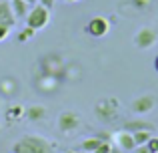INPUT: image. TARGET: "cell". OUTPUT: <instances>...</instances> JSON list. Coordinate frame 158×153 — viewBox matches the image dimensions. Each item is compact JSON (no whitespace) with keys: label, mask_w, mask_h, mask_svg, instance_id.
<instances>
[{"label":"cell","mask_w":158,"mask_h":153,"mask_svg":"<svg viewBox=\"0 0 158 153\" xmlns=\"http://www.w3.org/2000/svg\"><path fill=\"white\" fill-rule=\"evenodd\" d=\"M12 151L14 153H56V145H54V141L42 137V135L28 133L18 137L12 143Z\"/></svg>","instance_id":"cell-1"},{"label":"cell","mask_w":158,"mask_h":153,"mask_svg":"<svg viewBox=\"0 0 158 153\" xmlns=\"http://www.w3.org/2000/svg\"><path fill=\"white\" fill-rule=\"evenodd\" d=\"M94 113H96L98 121L102 123H112L118 119L120 115V101L116 97H102L94 105Z\"/></svg>","instance_id":"cell-2"},{"label":"cell","mask_w":158,"mask_h":153,"mask_svg":"<svg viewBox=\"0 0 158 153\" xmlns=\"http://www.w3.org/2000/svg\"><path fill=\"white\" fill-rule=\"evenodd\" d=\"M24 22H26V26L34 28V30H40L50 22V10L46 6H42V4H34V6H30Z\"/></svg>","instance_id":"cell-3"},{"label":"cell","mask_w":158,"mask_h":153,"mask_svg":"<svg viewBox=\"0 0 158 153\" xmlns=\"http://www.w3.org/2000/svg\"><path fill=\"white\" fill-rule=\"evenodd\" d=\"M132 43H134V47L140 48V51H148V48H152L158 43V32L152 26H142L134 32Z\"/></svg>","instance_id":"cell-4"},{"label":"cell","mask_w":158,"mask_h":153,"mask_svg":"<svg viewBox=\"0 0 158 153\" xmlns=\"http://www.w3.org/2000/svg\"><path fill=\"white\" fill-rule=\"evenodd\" d=\"M80 123H82V119H80V115L76 113V111H62L60 115H58V119H56V125H58V129L62 131L64 135H70V133H74V131L80 127Z\"/></svg>","instance_id":"cell-5"},{"label":"cell","mask_w":158,"mask_h":153,"mask_svg":"<svg viewBox=\"0 0 158 153\" xmlns=\"http://www.w3.org/2000/svg\"><path fill=\"white\" fill-rule=\"evenodd\" d=\"M156 95L152 93H144V95H138L134 101L130 103V109L134 115H148L150 111H154L156 107Z\"/></svg>","instance_id":"cell-6"},{"label":"cell","mask_w":158,"mask_h":153,"mask_svg":"<svg viewBox=\"0 0 158 153\" xmlns=\"http://www.w3.org/2000/svg\"><path fill=\"white\" fill-rule=\"evenodd\" d=\"M108 30H110V22L104 16H92L84 26V32L92 38H102V36L108 34Z\"/></svg>","instance_id":"cell-7"},{"label":"cell","mask_w":158,"mask_h":153,"mask_svg":"<svg viewBox=\"0 0 158 153\" xmlns=\"http://www.w3.org/2000/svg\"><path fill=\"white\" fill-rule=\"evenodd\" d=\"M112 145L118 147V149L124 151V153H130L136 147V143H134V137H132L130 131L120 129V131H116V133L112 135Z\"/></svg>","instance_id":"cell-8"},{"label":"cell","mask_w":158,"mask_h":153,"mask_svg":"<svg viewBox=\"0 0 158 153\" xmlns=\"http://www.w3.org/2000/svg\"><path fill=\"white\" fill-rule=\"evenodd\" d=\"M0 24H6V26L14 28L16 26V16L10 8L8 0H0Z\"/></svg>","instance_id":"cell-9"},{"label":"cell","mask_w":158,"mask_h":153,"mask_svg":"<svg viewBox=\"0 0 158 153\" xmlns=\"http://www.w3.org/2000/svg\"><path fill=\"white\" fill-rule=\"evenodd\" d=\"M46 107L44 105H30V107H24V119H28V121L36 123V121H42V119H46Z\"/></svg>","instance_id":"cell-10"},{"label":"cell","mask_w":158,"mask_h":153,"mask_svg":"<svg viewBox=\"0 0 158 153\" xmlns=\"http://www.w3.org/2000/svg\"><path fill=\"white\" fill-rule=\"evenodd\" d=\"M124 129L134 133V131H154V123L150 121H142V119H130L124 123Z\"/></svg>","instance_id":"cell-11"},{"label":"cell","mask_w":158,"mask_h":153,"mask_svg":"<svg viewBox=\"0 0 158 153\" xmlns=\"http://www.w3.org/2000/svg\"><path fill=\"white\" fill-rule=\"evenodd\" d=\"M8 2H10V8H12V12H14L16 20H24L26 18L28 10H30V4L24 2V0H8Z\"/></svg>","instance_id":"cell-12"},{"label":"cell","mask_w":158,"mask_h":153,"mask_svg":"<svg viewBox=\"0 0 158 153\" xmlns=\"http://www.w3.org/2000/svg\"><path fill=\"white\" fill-rule=\"evenodd\" d=\"M16 79L12 77H4L2 81H0V97H12V95L16 93Z\"/></svg>","instance_id":"cell-13"},{"label":"cell","mask_w":158,"mask_h":153,"mask_svg":"<svg viewBox=\"0 0 158 153\" xmlns=\"http://www.w3.org/2000/svg\"><path fill=\"white\" fill-rule=\"evenodd\" d=\"M102 139L98 137V135H94V137H86L80 141V145H78V149L84 151V153H94V149H96L98 145H100Z\"/></svg>","instance_id":"cell-14"},{"label":"cell","mask_w":158,"mask_h":153,"mask_svg":"<svg viewBox=\"0 0 158 153\" xmlns=\"http://www.w3.org/2000/svg\"><path fill=\"white\" fill-rule=\"evenodd\" d=\"M6 119H8V123L24 119V107L22 105H10L6 109Z\"/></svg>","instance_id":"cell-15"},{"label":"cell","mask_w":158,"mask_h":153,"mask_svg":"<svg viewBox=\"0 0 158 153\" xmlns=\"http://www.w3.org/2000/svg\"><path fill=\"white\" fill-rule=\"evenodd\" d=\"M132 137H134V143H136V145H146L148 139L152 137V131H134V133H132Z\"/></svg>","instance_id":"cell-16"},{"label":"cell","mask_w":158,"mask_h":153,"mask_svg":"<svg viewBox=\"0 0 158 153\" xmlns=\"http://www.w3.org/2000/svg\"><path fill=\"white\" fill-rule=\"evenodd\" d=\"M34 34H36V30H34V28L24 26L22 30L18 32V40H20V43H28V40H32V38H34Z\"/></svg>","instance_id":"cell-17"},{"label":"cell","mask_w":158,"mask_h":153,"mask_svg":"<svg viewBox=\"0 0 158 153\" xmlns=\"http://www.w3.org/2000/svg\"><path fill=\"white\" fill-rule=\"evenodd\" d=\"M130 4L136 8V10H146L154 4V0H130Z\"/></svg>","instance_id":"cell-18"},{"label":"cell","mask_w":158,"mask_h":153,"mask_svg":"<svg viewBox=\"0 0 158 153\" xmlns=\"http://www.w3.org/2000/svg\"><path fill=\"white\" fill-rule=\"evenodd\" d=\"M110 149H112V141H104V139H102L100 145L94 149V153H110Z\"/></svg>","instance_id":"cell-19"},{"label":"cell","mask_w":158,"mask_h":153,"mask_svg":"<svg viewBox=\"0 0 158 153\" xmlns=\"http://www.w3.org/2000/svg\"><path fill=\"white\" fill-rule=\"evenodd\" d=\"M146 147H148V149H150L152 153H158V137H156V135H152V137L148 139Z\"/></svg>","instance_id":"cell-20"},{"label":"cell","mask_w":158,"mask_h":153,"mask_svg":"<svg viewBox=\"0 0 158 153\" xmlns=\"http://www.w3.org/2000/svg\"><path fill=\"white\" fill-rule=\"evenodd\" d=\"M10 30H12L10 26H6V24H0V43L8 38V34H10Z\"/></svg>","instance_id":"cell-21"},{"label":"cell","mask_w":158,"mask_h":153,"mask_svg":"<svg viewBox=\"0 0 158 153\" xmlns=\"http://www.w3.org/2000/svg\"><path fill=\"white\" fill-rule=\"evenodd\" d=\"M130 153H152V151L148 149L146 145H136V147H134V149H132Z\"/></svg>","instance_id":"cell-22"},{"label":"cell","mask_w":158,"mask_h":153,"mask_svg":"<svg viewBox=\"0 0 158 153\" xmlns=\"http://www.w3.org/2000/svg\"><path fill=\"white\" fill-rule=\"evenodd\" d=\"M54 2H56V0H38V4H42V6H46L48 10H52Z\"/></svg>","instance_id":"cell-23"},{"label":"cell","mask_w":158,"mask_h":153,"mask_svg":"<svg viewBox=\"0 0 158 153\" xmlns=\"http://www.w3.org/2000/svg\"><path fill=\"white\" fill-rule=\"evenodd\" d=\"M110 153H124V151H120L118 147H114V145H112V149H110Z\"/></svg>","instance_id":"cell-24"},{"label":"cell","mask_w":158,"mask_h":153,"mask_svg":"<svg viewBox=\"0 0 158 153\" xmlns=\"http://www.w3.org/2000/svg\"><path fill=\"white\" fill-rule=\"evenodd\" d=\"M154 71H156V73H158V55H156V56H154Z\"/></svg>","instance_id":"cell-25"},{"label":"cell","mask_w":158,"mask_h":153,"mask_svg":"<svg viewBox=\"0 0 158 153\" xmlns=\"http://www.w3.org/2000/svg\"><path fill=\"white\" fill-rule=\"evenodd\" d=\"M24 2H28L30 6H34V4H38V0H24Z\"/></svg>","instance_id":"cell-26"},{"label":"cell","mask_w":158,"mask_h":153,"mask_svg":"<svg viewBox=\"0 0 158 153\" xmlns=\"http://www.w3.org/2000/svg\"><path fill=\"white\" fill-rule=\"evenodd\" d=\"M62 2H66V4H74V2H82V0H62Z\"/></svg>","instance_id":"cell-27"},{"label":"cell","mask_w":158,"mask_h":153,"mask_svg":"<svg viewBox=\"0 0 158 153\" xmlns=\"http://www.w3.org/2000/svg\"><path fill=\"white\" fill-rule=\"evenodd\" d=\"M66 153H84V151H80V149H70V151H66Z\"/></svg>","instance_id":"cell-28"},{"label":"cell","mask_w":158,"mask_h":153,"mask_svg":"<svg viewBox=\"0 0 158 153\" xmlns=\"http://www.w3.org/2000/svg\"><path fill=\"white\" fill-rule=\"evenodd\" d=\"M0 107H2V97H0Z\"/></svg>","instance_id":"cell-29"},{"label":"cell","mask_w":158,"mask_h":153,"mask_svg":"<svg viewBox=\"0 0 158 153\" xmlns=\"http://www.w3.org/2000/svg\"><path fill=\"white\" fill-rule=\"evenodd\" d=\"M0 131H2V123H0Z\"/></svg>","instance_id":"cell-30"},{"label":"cell","mask_w":158,"mask_h":153,"mask_svg":"<svg viewBox=\"0 0 158 153\" xmlns=\"http://www.w3.org/2000/svg\"><path fill=\"white\" fill-rule=\"evenodd\" d=\"M10 153H14V151H10Z\"/></svg>","instance_id":"cell-31"}]
</instances>
